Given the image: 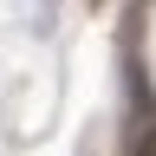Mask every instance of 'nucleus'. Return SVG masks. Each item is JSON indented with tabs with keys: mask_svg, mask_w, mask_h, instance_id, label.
I'll use <instances>...</instances> for the list:
<instances>
[{
	"mask_svg": "<svg viewBox=\"0 0 156 156\" xmlns=\"http://www.w3.org/2000/svg\"><path fill=\"white\" fill-rule=\"evenodd\" d=\"M130 156H156V124H150V130H143V136L130 143Z\"/></svg>",
	"mask_w": 156,
	"mask_h": 156,
	"instance_id": "1",
	"label": "nucleus"
}]
</instances>
